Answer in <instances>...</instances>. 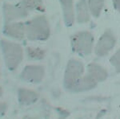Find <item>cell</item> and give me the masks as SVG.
<instances>
[{
    "instance_id": "9",
    "label": "cell",
    "mask_w": 120,
    "mask_h": 119,
    "mask_svg": "<svg viewBox=\"0 0 120 119\" xmlns=\"http://www.w3.org/2000/svg\"><path fill=\"white\" fill-rule=\"evenodd\" d=\"M3 88L0 86V97L3 96Z\"/></svg>"
},
{
    "instance_id": "10",
    "label": "cell",
    "mask_w": 120,
    "mask_h": 119,
    "mask_svg": "<svg viewBox=\"0 0 120 119\" xmlns=\"http://www.w3.org/2000/svg\"><path fill=\"white\" fill-rule=\"evenodd\" d=\"M0 77H1V67H0Z\"/></svg>"
},
{
    "instance_id": "1",
    "label": "cell",
    "mask_w": 120,
    "mask_h": 119,
    "mask_svg": "<svg viewBox=\"0 0 120 119\" xmlns=\"http://www.w3.org/2000/svg\"><path fill=\"white\" fill-rule=\"evenodd\" d=\"M2 53L5 64L9 70L18 68L22 59V49L19 44L7 40H0Z\"/></svg>"
},
{
    "instance_id": "2",
    "label": "cell",
    "mask_w": 120,
    "mask_h": 119,
    "mask_svg": "<svg viewBox=\"0 0 120 119\" xmlns=\"http://www.w3.org/2000/svg\"><path fill=\"white\" fill-rule=\"evenodd\" d=\"M26 31L28 38L31 40H43L47 37L49 28L46 19L38 17L28 23Z\"/></svg>"
},
{
    "instance_id": "5",
    "label": "cell",
    "mask_w": 120,
    "mask_h": 119,
    "mask_svg": "<svg viewBox=\"0 0 120 119\" xmlns=\"http://www.w3.org/2000/svg\"><path fill=\"white\" fill-rule=\"evenodd\" d=\"M25 28L22 23H7L4 27V32L5 35L15 39H21L23 37L24 35Z\"/></svg>"
},
{
    "instance_id": "7",
    "label": "cell",
    "mask_w": 120,
    "mask_h": 119,
    "mask_svg": "<svg viewBox=\"0 0 120 119\" xmlns=\"http://www.w3.org/2000/svg\"><path fill=\"white\" fill-rule=\"evenodd\" d=\"M23 3L27 7H37L40 3L38 0H24Z\"/></svg>"
},
{
    "instance_id": "6",
    "label": "cell",
    "mask_w": 120,
    "mask_h": 119,
    "mask_svg": "<svg viewBox=\"0 0 120 119\" xmlns=\"http://www.w3.org/2000/svg\"><path fill=\"white\" fill-rule=\"evenodd\" d=\"M19 101L21 104L28 105L36 101L37 97L34 92L26 90V89H20L19 90Z\"/></svg>"
},
{
    "instance_id": "4",
    "label": "cell",
    "mask_w": 120,
    "mask_h": 119,
    "mask_svg": "<svg viewBox=\"0 0 120 119\" xmlns=\"http://www.w3.org/2000/svg\"><path fill=\"white\" fill-rule=\"evenodd\" d=\"M43 76V70L39 66H27L22 73V78L30 82H38Z\"/></svg>"
},
{
    "instance_id": "3",
    "label": "cell",
    "mask_w": 120,
    "mask_h": 119,
    "mask_svg": "<svg viewBox=\"0 0 120 119\" xmlns=\"http://www.w3.org/2000/svg\"><path fill=\"white\" fill-rule=\"evenodd\" d=\"M3 12L6 23H11V21L25 16L26 15L22 8H20V7L14 5L8 4V3H5L3 6Z\"/></svg>"
},
{
    "instance_id": "8",
    "label": "cell",
    "mask_w": 120,
    "mask_h": 119,
    "mask_svg": "<svg viewBox=\"0 0 120 119\" xmlns=\"http://www.w3.org/2000/svg\"><path fill=\"white\" fill-rule=\"evenodd\" d=\"M7 110V105L5 102L0 101V117H3Z\"/></svg>"
}]
</instances>
